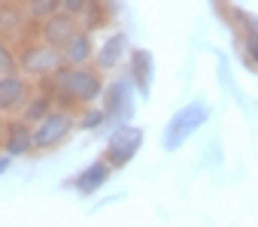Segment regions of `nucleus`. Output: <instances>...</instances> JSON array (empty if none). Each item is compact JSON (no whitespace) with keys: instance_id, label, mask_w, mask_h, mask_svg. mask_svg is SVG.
Segmentation results:
<instances>
[{"instance_id":"4be33fe9","label":"nucleus","mask_w":258,"mask_h":227,"mask_svg":"<svg viewBox=\"0 0 258 227\" xmlns=\"http://www.w3.org/2000/svg\"><path fill=\"white\" fill-rule=\"evenodd\" d=\"M13 167V155H7V152H0V176H4L7 170Z\"/></svg>"},{"instance_id":"f03ea898","label":"nucleus","mask_w":258,"mask_h":227,"mask_svg":"<svg viewBox=\"0 0 258 227\" xmlns=\"http://www.w3.org/2000/svg\"><path fill=\"white\" fill-rule=\"evenodd\" d=\"M16 52H19V70H22L25 76H31L34 82L55 76V73L67 64V61H64V52L55 49V46H49V43L40 40V37L25 40Z\"/></svg>"},{"instance_id":"39448f33","label":"nucleus","mask_w":258,"mask_h":227,"mask_svg":"<svg viewBox=\"0 0 258 227\" xmlns=\"http://www.w3.org/2000/svg\"><path fill=\"white\" fill-rule=\"evenodd\" d=\"M143 128L137 125H118L109 131V140H106V149H103V158L112 164V170H124L137 158V152L143 149Z\"/></svg>"},{"instance_id":"ddd939ff","label":"nucleus","mask_w":258,"mask_h":227,"mask_svg":"<svg viewBox=\"0 0 258 227\" xmlns=\"http://www.w3.org/2000/svg\"><path fill=\"white\" fill-rule=\"evenodd\" d=\"M61 52H64V61H67L70 67H88V64H94V55H97L94 31L79 28V31L67 40V46H64Z\"/></svg>"},{"instance_id":"dca6fc26","label":"nucleus","mask_w":258,"mask_h":227,"mask_svg":"<svg viewBox=\"0 0 258 227\" xmlns=\"http://www.w3.org/2000/svg\"><path fill=\"white\" fill-rule=\"evenodd\" d=\"M25 4V13H28V19L40 28L49 16H55V13H61V0H22Z\"/></svg>"},{"instance_id":"9d476101","label":"nucleus","mask_w":258,"mask_h":227,"mask_svg":"<svg viewBox=\"0 0 258 227\" xmlns=\"http://www.w3.org/2000/svg\"><path fill=\"white\" fill-rule=\"evenodd\" d=\"M7 155L13 158H25L34 155V125H28L22 116L7 119V131H4V143H0Z\"/></svg>"},{"instance_id":"393cba45","label":"nucleus","mask_w":258,"mask_h":227,"mask_svg":"<svg viewBox=\"0 0 258 227\" xmlns=\"http://www.w3.org/2000/svg\"><path fill=\"white\" fill-rule=\"evenodd\" d=\"M0 76H4V73H0Z\"/></svg>"},{"instance_id":"a211bd4d","label":"nucleus","mask_w":258,"mask_h":227,"mask_svg":"<svg viewBox=\"0 0 258 227\" xmlns=\"http://www.w3.org/2000/svg\"><path fill=\"white\" fill-rule=\"evenodd\" d=\"M228 16V22L234 25V31L243 37V34H258V16L255 13H249V10H240V7H228L225 10Z\"/></svg>"},{"instance_id":"1a4fd4ad","label":"nucleus","mask_w":258,"mask_h":227,"mask_svg":"<svg viewBox=\"0 0 258 227\" xmlns=\"http://www.w3.org/2000/svg\"><path fill=\"white\" fill-rule=\"evenodd\" d=\"M127 55H131V40H127V34H124V31H109V34L100 40V46H97L94 67H97L100 73H115V70L124 64Z\"/></svg>"},{"instance_id":"423d86ee","label":"nucleus","mask_w":258,"mask_h":227,"mask_svg":"<svg viewBox=\"0 0 258 227\" xmlns=\"http://www.w3.org/2000/svg\"><path fill=\"white\" fill-rule=\"evenodd\" d=\"M34 91H37V82L31 76H25L22 70L4 73L0 76V116H7V119L22 116V109L28 106Z\"/></svg>"},{"instance_id":"f3484780","label":"nucleus","mask_w":258,"mask_h":227,"mask_svg":"<svg viewBox=\"0 0 258 227\" xmlns=\"http://www.w3.org/2000/svg\"><path fill=\"white\" fill-rule=\"evenodd\" d=\"M103 125H109V116L103 106H85L76 112V131H97Z\"/></svg>"},{"instance_id":"20e7f679","label":"nucleus","mask_w":258,"mask_h":227,"mask_svg":"<svg viewBox=\"0 0 258 227\" xmlns=\"http://www.w3.org/2000/svg\"><path fill=\"white\" fill-rule=\"evenodd\" d=\"M73 131H76V112H70V109H52L40 125H34V155L61 149L70 140Z\"/></svg>"},{"instance_id":"b1692460","label":"nucleus","mask_w":258,"mask_h":227,"mask_svg":"<svg viewBox=\"0 0 258 227\" xmlns=\"http://www.w3.org/2000/svg\"><path fill=\"white\" fill-rule=\"evenodd\" d=\"M213 7H219V10H228V0H210Z\"/></svg>"},{"instance_id":"9b49d317","label":"nucleus","mask_w":258,"mask_h":227,"mask_svg":"<svg viewBox=\"0 0 258 227\" xmlns=\"http://www.w3.org/2000/svg\"><path fill=\"white\" fill-rule=\"evenodd\" d=\"M127 73H131L140 100H149L152 94V82H155V55L149 49H131L127 55Z\"/></svg>"},{"instance_id":"2eb2a0df","label":"nucleus","mask_w":258,"mask_h":227,"mask_svg":"<svg viewBox=\"0 0 258 227\" xmlns=\"http://www.w3.org/2000/svg\"><path fill=\"white\" fill-rule=\"evenodd\" d=\"M109 22H112V4H106V0H88V7L79 19V25L85 31H94V34L109 28Z\"/></svg>"},{"instance_id":"6ab92c4d","label":"nucleus","mask_w":258,"mask_h":227,"mask_svg":"<svg viewBox=\"0 0 258 227\" xmlns=\"http://www.w3.org/2000/svg\"><path fill=\"white\" fill-rule=\"evenodd\" d=\"M240 55H243L246 70L258 73V34H243L240 37Z\"/></svg>"},{"instance_id":"5701e85b","label":"nucleus","mask_w":258,"mask_h":227,"mask_svg":"<svg viewBox=\"0 0 258 227\" xmlns=\"http://www.w3.org/2000/svg\"><path fill=\"white\" fill-rule=\"evenodd\" d=\"M115 200H121V194H112V197H103L100 203H94V209H91V212H97V209H103V206H109V203H115Z\"/></svg>"},{"instance_id":"412c9836","label":"nucleus","mask_w":258,"mask_h":227,"mask_svg":"<svg viewBox=\"0 0 258 227\" xmlns=\"http://www.w3.org/2000/svg\"><path fill=\"white\" fill-rule=\"evenodd\" d=\"M85 7H88V0H61V10H64L67 16H76V19H82Z\"/></svg>"},{"instance_id":"6e6552de","label":"nucleus","mask_w":258,"mask_h":227,"mask_svg":"<svg viewBox=\"0 0 258 227\" xmlns=\"http://www.w3.org/2000/svg\"><path fill=\"white\" fill-rule=\"evenodd\" d=\"M112 164L100 155V158H94L91 164H85L73 179H67L64 182V188L70 185L79 197H91V194H97V191H103V185H109V179H112Z\"/></svg>"},{"instance_id":"4468645a","label":"nucleus","mask_w":258,"mask_h":227,"mask_svg":"<svg viewBox=\"0 0 258 227\" xmlns=\"http://www.w3.org/2000/svg\"><path fill=\"white\" fill-rule=\"evenodd\" d=\"M52 109H58V106H55V97H52V91L37 85L34 97H31V100H28V106L22 109V119H25L28 125H40V122L49 116Z\"/></svg>"},{"instance_id":"0eeeda50","label":"nucleus","mask_w":258,"mask_h":227,"mask_svg":"<svg viewBox=\"0 0 258 227\" xmlns=\"http://www.w3.org/2000/svg\"><path fill=\"white\" fill-rule=\"evenodd\" d=\"M0 37H7L16 46L37 37V25L28 19L22 0H0Z\"/></svg>"},{"instance_id":"aec40b11","label":"nucleus","mask_w":258,"mask_h":227,"mask_svg":"<svg viewBox=\"0 0 258 227\" xmlns=\"http://www.w3.org/2000/svg\"><path fill=\"white\" fill-rule=\"evenodd\" d=\"M13 70H19V52L7 37H0V73H13Z\"/></svg>"},{"instance_id":"f8f14e48","label":"nucleus","mask_w":258,"mask_h":227,"mask_svg":"<svg viewBox=\"0 0 258 227\" xmlns=\"http://www.w3.org/2000/svg\"><path fill=\"white\" fill-rule=\"evenodd\" d=\"M82 25H79V19L76 16H67L64 10L61 13H55V16H49L40 28H37V37L40 40H46L49 46H55V49H64L67 46V40L79 31Z\"/></svg>"},{"instance_id":"7ed1b4c3","label":"nucleus","mask_w":258,"mask_h":227,"mask_svg":"<svg viewBox=\"0 0 258 227\" xmlns=\"http://www.w3.org/2000/svg\"><path fill=\"white\" fill-rule=\"evenodd\" d=\"M106 116H109V125L118 128V125H131L134 112H137V85L131 79V73H121L115 79L106 82V91L100 97Z\"/></svg>"},{"instance_id":"f257e3e1","label":"nucleus","mask_w":258,"mask_h":227,"mask_svg":"<svg viewBox=\"0 0 258 227\" xmlns=\"http://www.w3.org/2000/svg\"><path fill=\"white\" fill-rule=\"evenodd\" d=\"M207 122H210V106L204 100H191V103L179 106L173 116H170V122L164 125L161 149L164 152H179L188 143V137H195Z\"/></svg>"}]
</instances>
